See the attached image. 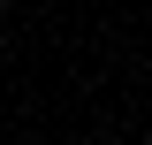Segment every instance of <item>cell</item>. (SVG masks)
<instances>
[{"mask_svg": "<svg viewBox=\"0 0 152 145\" xmlns=\"http://www.w3.org/2000/svg\"><path fill=\"white\" fill-rule=\"evenodd\" d=\"M0 8H8V0H0Z\"/></svg>", "mask_w": 152, "mask_h": 145, "instance_id": "1", "label": "cell"}]
</instances>
